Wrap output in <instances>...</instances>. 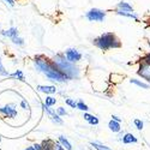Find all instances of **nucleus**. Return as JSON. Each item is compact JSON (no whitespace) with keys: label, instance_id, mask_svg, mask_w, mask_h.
Here are the masks:
<instances>
[{"label":"nucleus","instance_id":"nucleus-1","mask_svg":"<svg viewBox=\"0 0 150 150\" xmlns=\"http://www.w3.org/2000/svg\"><path fill=\"white\" fill-rule=\"evenodd\" d=\"M52 61H53V64L58 67V70L67 78V81L79 78V74H81L79 69L76 65H74V64H72V62L67 61L66 58H65V55L62 54V53L57 54L52 59Z\"/></svg>","mask_w":150,"mask_h":150},{"label":"nucleus","instance_id":"nucleus-2","mask_svg":"<svg viewBox=\"0 0 150 150\" xmlns=\"http://www.w3.org/2000/svg\"><path fill=\"white\" fill-rule=\"evenodd\" d=\"M93 43L100 48L101 51H108V49H114V48H120L121 42L118 39V36L113 33H105L100 35L98 37L94 39Z\"/></svg>","mask_w":150,"mask_h":150},{"label":"nucleus","instance_id":"nucleus-3","mask_svg":"<svg viewBox=\"0 0 150 150\" xmlns=\"http://www.w3.org/2000/svg\"><path fill=\"white\" fill-rule=\"evenodd\" d=\"M34 64H35V67L37 69V71L42 72L43 74H46L54 65L53 61L51 59L46 58L45 55H36L34 58Z\"/></svg>","mask_w":150,"mask_h":150},{"label":"nucleus","instance_id":"nucleus-4","mask_svg":"<svg viewBox=\"0 0 150 150\" xmlns=\"http://www.w3.org/2000/svg\"><path fill=\"white\" fill-rule=\"evenodd\" d=\"M46 77H47L49 81L58 82V83H64V82L67 81V78L58 70V67H57L55 65H53V67L46 73Z\"/></svg>","mask_w":150,"mask_h":150},{"label":"nucleus","instance_id":"nucleus-5","mask_svg":"<svg viewBox=\"0 0 150 150\" xmlns=\"http://www.w3.org/2000/svg\"><path fill=\"white\" fill-rule=\"evenodd\" d=\"M85 17L90 22H103V19L106 18V11L100 8H91L90 11L86 12Z\"/></svg>","mask_w":150,"mask_h":150},{"label":"nucleus","instance_id":"nucleus-6","mask_svg":"<svg viewBox=\"0 0 150 150\" xmlns=\"http://www.w3.org/2000/svg\"><path fill=\"white\" fill-rule=\"evenodd\" d=\"M18 114L17 108L15 103H8L6 106L0 107V115H3L4 118H8V119H15Z\"/></svg>","mask_w":150,"mask_h":150},{"label":"nucleus","instance_id":"nucleus-7","mask_svg":"<svg viewBox=\"0 0 150 150\" xmlns=\"http://www.w3.org/2000/svg\"><path fill=\"white\" fill-rule=\"evenodd\" d=\"M64 55H65L66 60L72 62V64H74V62H78L82 59V54L77 51L76 48H69L67 51H65Z\"/></svg>","mask_w":150,"mask_h":150},{"label":"nucleus","instance_id":"nucleus-8","mask_svg":"<svg viewBox=\"0 0 150 150\" xmlns=\"http://www.w3.org/2000/svg\"><path fill=\"white\" fill-rule=\"evenodd\" d=\"M138 76H141L143 79L150 83V64H145V62H141L139 69L137 71Z\"/></svg>","mask_w":150,"mask_h":150},{"label":"nucleus","instance_id":"nucleus-9","mask_svg":"<svg viewBox=\"0 0 150 150\" xmlns=\"http://www.w3.org/2000/svg\"><path fill=\"white\" fill-rule=\"evenodd\" d=\"M37 90L40 93H43L46 95H51V94H55L57 93V88L54 85H37Z\"/></svg>","mask_w":150,"mask_h":150},{"label":"nucleus","instance_id":"nucleus-10","mask_svg":"<svg viewBox=\"0 0 150 150\" xmlns=\"http://www.w3.org/2000/svg\"><path fill=\"white\" fill-rule=\"evenodd\" d=\"M0 34H1L4 37H10V39H13V37H16V36H19L18 29L15 28V27H11L7 30H1V31H0Z\"/></svg>","mask_w":150,"mask_h":150},{"label":"nucleus","instance_id":"nucleus-11","mask_svg":"<svg viewBox=\"0 0 150 150\" xmlns=\"http://www.w3.org/2000/svg\"><path fill=\"white\" fill-rule=\"evenodd\" d=\"M124 144H131V143H137V138L132 133H125L121 138Z\"/></svg>","mask_w":150,"mask_h":150},{"label":"nucleus","instance_id":"nucleus-12","mask_svg":"<svg viewBox=\"0 0 150 150\" xmlns=\"http://www.w3.org/2000/svg\"><path fill=\"white\" fill-rule=\"evenodd\" d=\"M62 148H64L65 150H72V145L71 143L66 139L65 136H59V142H58Z\"/></svg>","mask_w":150,"mask_h":150},{"label":"nucleus","instance_id":"nucleus-13","mask_svg":"<svg viewBox=\"0 0 150 150\" xmlns=\"http://www.w3.org/2000/svg\"><path fill=\"white\" fill-rule=\"evenodd\" d=\"M117 15L122 16V17H129V18H132V19H134V21H138V16H137L134 12H127V11L117 10Z\"/></svg>","mask_w":150,"mask_h":150},{"label":"nucleus","instance_id":"nucleus-14","mask_svg":"<svg viewBox=\"0 0 150 150\" xmlns=\"http://www.w3.org/2000/svg\"><path fill=\"white\" fill-rule=\"evenodd\" d=\"M117 10H120V11H127V12H133V7H132L130 4L125 3V1L118 3V5H117Z\"/></svg>","mask_w":150,"mask_h":150},{"label":"nucleus","instance_id":"nucleus-15","mask_svg":"<svg viewBox=\"0 0 150 150\" xmlns=\"http://www.w3.org/2000/svg\"><path fill=\"white\" fill-rule=\"evenodd\" d=\"M108 127L110 131H113V132H120L121 131V126H120V122H117L114 120H110L108 122Z\"/></svg>","mask_w":150,"mask_h":150},{"label":"nucleus","instance_id":"nucleus-16","mask_svg":"<svg viewBox=\"0 0 150 150\" xmlns=\"http://www.w3.org/2000/svg\"><path fill=\"white\" fill-rule=\"evenodd\" d=\"M84 120L88 121L90 125H97L98 124V118H96L95 115H91L89 113H84Z\"/></svg>","mask_w":150,"mask_h":150},{"label":"nucleus","instance_id":"nucleus-17","mask_svg":"<svg viewBox=\"0 0 150 150\" xmlns=\"http://www.w3.org/2000/svg\"><path fill=\"white\" fill-rule=\"evenodd\" d=\"M54 142L52 139H46L41 143V150H53Z\"/></svg>","mask_w":150,"mask_h":150},{"label":"nucleus","instance_id":"nucleus-18","mask_svg":"<svg viewBox=\"0 0 150 150\" xmlns=\"http://www.w3.org/2000/svg\"><path fill=\"white\" fill-rule=\"evenodd\" d=\"M10 77L16 78V79H18V81H21V82H24V81H25V77H24V73H23L21 70H17V71H15L13 73H11V74H10Z\"/></svg>","mask_w":150,"mask_h":150},{"label":"nucleus","instance_id":"nucleus-19","mask_svg":"<svg viewBox=\"0 0 150 150\" xmlns=\"http://www.w3.org/2000/svg\"><path fill=\"white\" fill-rule=\"evenodd\" d=\"M90 145L94 146L96 150H112L109 146H106V145H103V144H101V143H98V142H91Z\"/></svg>","mask_w":150,"mask_h":150},{"label":"nucleus","instance_id":"nucleus-20","mask_svg":"<svg viewBox=\"0 0 150 150\" xmlns=\"http://www.w3.org/2000/svg\"><path fill=\"white\" fill-rule=\"evenodd\" d=\"M55 103H57V98H55V97H53V96H47V97H46L45 105H46L47 107H52V106H54Z\"/></svg>","mask_w":150,"mask_h":150},{"label":"nucleus","instance_id":"nucleus-21","mask_svg":"<svg viewBox=\"0 0 150 150\" xmlns=\"http://www.w3.org/2000/svg\"><path fill=\"white\" fill-rule=\"evenodd\" d=\"M130 82H131L132 84H136V85L141 86V88H143V89H149V84L143 83V82H141V81H138V79H131Z\"/></svg>","mask_w":150,"mask_h":150},{"label":"nucleus","instance_id":"nucleus-22","mask_svg":"<svg viewBox=\"0 0 150 150\" xmlns=\"http://www.w3.org/2000/svg\"><path fill=\"white\" fill-rule=\"evenodd\" d=\"M12 43L13 45H17V46H24V40H23V37L21 36H16L13 37V39H11Z\"/></svg>","mask_w":150,"mask_h":150},{"label":"nucleus","instance_id":"nucleus-23","mask_svg":"<svg viewBox=\"0 0 150 150\" xmlns=\"http://www.w3.org/2000/svg\"><path fill=\"white\" fill-rule=\"evenodd\" d=\"M0 76H4V77H8L10 73L7 72V70H5L3 62H1V58H0Z\"/></svg>","mask_w":150,"mask_h":150},{"label":"nucleus","instance_id":"nucleus-24","mask_svg":"<svg viewBox=\"0 0 150 150\" xmlns=\"http://www.w3.org/2000/svg\"><path fill=\"white\" fill-rule=\"evenodd\" d=\"M76 108H78L79 110H83V112H86V110L89 109V107L86 106L83 101H78V102H77V105H76Z\"/></svg>","mask_w":150,"mask_h":150},{"label":"nucleus","instance_id":"nucleus-25","mask_svg":"<svg viewBox=\"0 0 150 150\" xmlns=\"http://www.w3.org/2000/svg\"><path fill=\"white\" fill-rule=\"evenodd\" d=\"M41 107H42V109H43V110L46 112V113H47V114H48L49 117H53V115L55 114L54 112H53V110H52L51 108H49V107H47V106H46L45 103H42V105H41Z\"/></svg>","mask_w":150,"mask_h":150},{"label":"nucleus","instance_id":"nucleus-26","mask_svg":"<svg viewBox=\"0 0 150 150\" xmlns=\"http://www.w3.org/2000/svg\"><path fill=\"white\" fill-rule=\"evenodd\" d=\"M51 119H52V121H53V122H55V124H59V125H62V124H64L62 119H61L58 114H54L53 117H51Z\"/></svg>","mask_w":150,"mask_h":150},{"label":"nucleus","instance_id":"nucleus-27","mask_svg":"<svg viewBox=\"0 0 150 150\" xmlns=\"http://www.w3.org/2000/svg\"><path fill=\"white\" fill-rule=\"evenodd\" d=\"M57 114H58L59 117H64V115H67V112L65 110L64 107H59V108L57 109Z\"/></svg>","mask_w":150,"mask_h":150},{"label":"nucleus","instance_id":"nucleus-28","mask_svg":"<svg viewBox=\"0 0 150 150\" xmlns=\"http://www.w3.org/2000/svg\"><path fill=\"white\" fill-rule=\"evenodd\" d=\"M133 124H134V126L138 129V130H142V129H143V121H142V120L134 119V120H133Z\"/></svg>","mask_w":150,"mask_h":150},{"label":"nucleus","instance_id":"nucleus-29","mask_svg":"<svg viewBox=\"0 0 150 150\" xmlns=\"http://www.w3.org/2000/svg\"><path fill=\"white\" fill-rule=\"evenodd\" d=\"M66 105H69V106H71L72 108H76V105H77V102L76 101H73L72 98H66Z\"/></svg>","mask_w":150,"mask_h":150},{"label":"nucleus","instance_id":"nucleus-30","mask_svg":"<svg viewBox=\"0 0 150 150\" xmlns=\"http://www.w3.org/2000/svg\"><path fill=\"white\" fill-rule=\"evenodd\" d=\"M142 62H145V64H150V53H148V54L142 59Z\"/></svg>","mask_w":150,"mask_h":150},{"label":"nucleus","instance_id":"nucleus-31","mask_svg":"<svg viewBox=\"0 0 150 150\" xmlns=\"http://www.w3.org/2000/svg\"><path fill=\"white\" fill-rule=\"evenodd\" d=\"M21 107H22L23 109H29V106H28V103H27L25 100H23V101L21 102Z\"/></svg>","mask_w":150,"mask_h":150},{"label":"nucleus","instance_id":"nucleus-32","mask_svg":"<svg viewBox=\"0 0 150 150\" xmlns=\"http://www.w3.org/2000/svg\"><path fill=\"white\" fill-rule=\"evenodd\" d=\"M4 1H5L7 5H10L11 7H13V6H15V4H16V3H15V0H4Z\"/></svg>","mask_w":150,"mask_h":150},{"label":"nucleus","instance_id":"nucleus-33","mask_svg":"<svg viewBox=\"0 0 150 150\" xmlns=\"http://www.w3.org/2000/svg\"><path fill=\"white\" fill-rule=\"evenodd\" d=\"M112 120H114V121H117V122H121V118H119V117H117V115H112Z\"/></svg>","mask_w":150,"mask_h":150},{"label":"nucleus","instance_id":"nucleus-34","mask_svg":"<svg viewBox=\"0 0 150 150\" xmlns=\"http://www.w3.org/2000/svg\"><path fill=\"white\" fill-rule=\"evenodd\" d=\"M33 148H34L35 150H41V144H39V143H35V144L33 145Z\"/></svg>","mask_w":150,"mask_h":150},{"label":"nucleus","instance_id":"nucleus-35","mask_svg":"<svg viewBox=\"0 0 150 150\" xmlns=\"http://www.w3.org/2000/svg\"><path fill=\"white\" fill-rule=\"evenodd\" d=\"M24 150H35V149L33 148V145H30V146H27V148L24 149Z\"/></svg>","mask_w":150,"mask_h":150}]
</instances>
